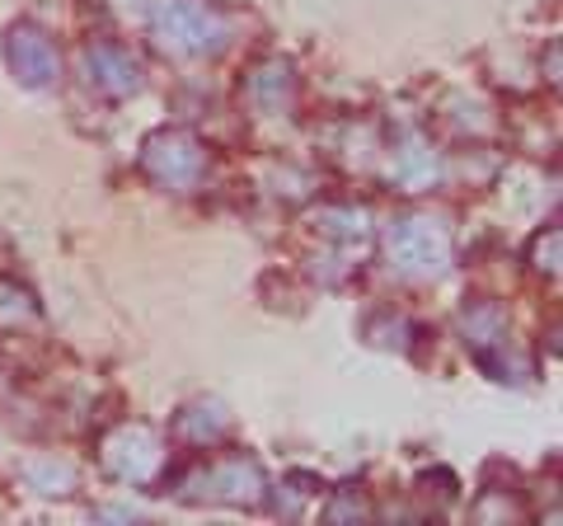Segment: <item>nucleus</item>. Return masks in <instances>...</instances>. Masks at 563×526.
<instances>
[]
</instances>
